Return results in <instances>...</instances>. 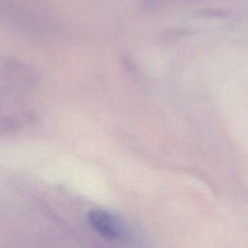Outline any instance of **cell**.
<instances>
[{"instance_id":"obj_1","label":"cell","mask_w":248,"mask_h":248,"mask_svg":"<svg viewBox=\"0 0 248 248\" xmlns=\"http://www.w3.org/2000/svg\"><path fill=\"white\" fill-rule=\"evenodd\" d=\"M88 221L92 228L107 239H120L124 236V225L111 213L94 209L88 213Z\"/></svg>"}]
</instances>
